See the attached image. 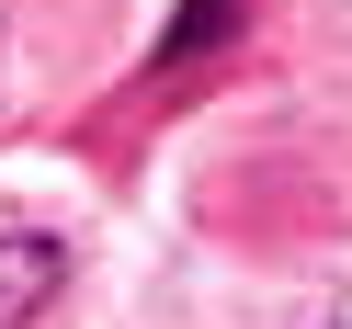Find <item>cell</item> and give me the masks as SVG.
Listing matches in <instances>:
<instances>
[{
  "label": "cell",
  "instance_id": "obj_2",
  "mask_svg": "<svg viewBox=\"0 0 352 329\" xmlns=\"http://www.w3.org/2000/svg\"><path fill=\"white\" fill-rule=\"evenodd\" d=\"M228 34H239V0H182L170 34H160V69H193V57H216Z\"/></svg>",
  "mask_w": 352,
  "mask_h": 329
},
{
  "label": "cell",
  "instance_id": "obj_1",
  "mask_svg": "<svg viewBox=\"0 0 352 329\" xmlns=\"http://www.w3.org/2000/svg\"><path fill=\"white\" fill-rule=\"evenodd\" d=\"M57 295H69V250H57L46 227H0V329L46 318Z\"/></svg>",
  "mask_w": 352,
  "mask_h": 329
}]
</instances>
